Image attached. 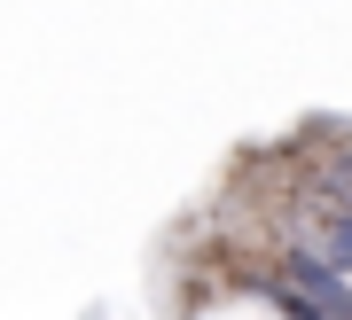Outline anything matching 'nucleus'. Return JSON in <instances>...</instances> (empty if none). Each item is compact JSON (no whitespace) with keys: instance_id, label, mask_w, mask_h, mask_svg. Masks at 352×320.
<instances>
[{"instance_id":"obj_1","label":"nucleus","mask_w":352,"mask_h":320,"mask_svg":"<svg viewBox=\"0 0 352 320\" xmlns=\"http://www.w3.org/2000/svg\"><path fill=\"white\" fill-rule=\"evenodd\" d=\"M282 282L298 289L321 320H352V282L321 258V250H289V258H282Z\"/></svg>"},{"instance_id":"obj_2","label":"nucleus","mask_w":352,"mask_h":320,"mask_svg":"<svg viewBox=\"0 0 352 320\" xmlns=\"http://www.w3.org/2000/svg\"><path fill=\"white\" fill-rule=\"evenodd\" d=\"M329 250H337V266L352 273V157L337 164V211H329Z\"/></svg>"}]
</instances>
